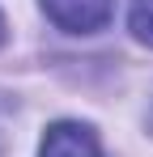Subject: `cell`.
I'll use <instances>...</instances> for the list:
<instances>
[{
	"instance_id": "obj_1",
	"label": "cell",
	"mask_w": 153,
	"mask_h": 157,
	"mask_svg": "<svg viewBox=\"0 0 153 157\" xmlns=\"http://www.w3.org/2000/svg\"><path fill=\"white\" fill-rule=\"evenodd\" d=\"M43 13L68 34H94L111 21L115 0H43Z\"/></svg>"
},
{
	"instance_id": "obj_2",
	"label": "cell",
	"mask_w": 153,
	"mask_h": 157,
	"mask_svg": "<svg viewBox=\"0 0 153 157\" xmlns=\"http://www.w3.org/2000/svg\"><path fill=\"white\" fill-rule=\"evenodd\" d=\"M38 157H102V149H98V136L85 123L64 119V123H51L47 128Z\"/></svg>"
},
{
	"instance_id": "obj_3",
	"label": "cell",
	"mask_w": 153,
	"mask_h": 157,
	"mask_svg": "<svg viewBox=\"0 0 153 157\" xmlns=\"http://www.w3.org/2000/svg\"><path fill=\"white\" fill-rule=\"evenodd\" d=\"M132 34L153 47V0H132Z\"/></svg>"
},
{
	"instance_id": "obj_4",
	"label": "cell",
	"mask_w": 153,
	"mask_h": 157,
	"mask_svg": "<svg viewBox=\"0 0 153 157\" xmlns=\"http://www.w3.org/2000/svg\"><path fill=\"white\" fill-rule=\"evenodd\" d=\"M0 43H4V17H0Z\"/></svg>"
},
{
	"instance_id": "obj_5",
	"label": "cell",
	"mask_w": 153,
	"mask_h": 157,
	"mask_svg": "<svg viewBox=\"0 0 153 157\" xmlns=\"http://www.w3.org/2000/svg\"><path fill=\"white\" fill-rule=\"evenodd\" d=\"M149 123H153V119H149Z\"/></svg>"
}]
</instances>
